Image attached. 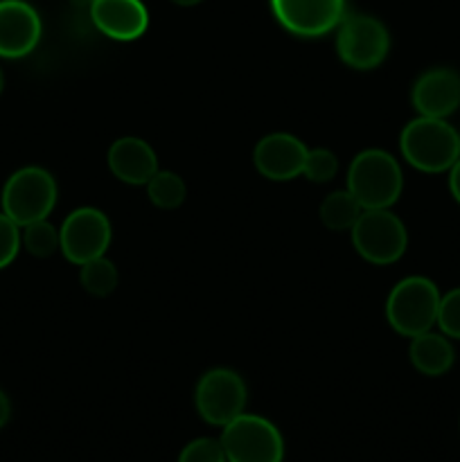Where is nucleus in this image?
<instances>
[{
	"mask_svg": "<svg viewBox=\"0 0 460 462\" xmlns=\"http://www.w3.org/2000/svg\"><path fill=\"white\" fill-rule=\"evenodd\" d=\"M248 391L244 379L235 370H207L194 388V406L203 422L221 427L233 422L246 411Z\"/></svg>",
	"mask_w": 460,
	"mask_h": 462,
	"instance_id": "nucleus-8",
	"label": "nucleus"
},
{
	"mask_svg": "<svg viewBox=\"0 0 460 462\" xmlns=\"http://www.w3.org/2000/svg\"><path fill=\"white\" fill-rule=\"evenodd\" d=\"M59 235L66 260L81 266L106 253L111 244V221L97 208H77L66 217Z\"/></svg>",
	"mask_w": 460,
	"mask_h": 462,
	"instance_id": "nucleus-9",
	"label": "nucleus"
},
{
	"mask_svg": "<svg viewBox=\"0 0 460 462\" xmlns=\"http://www.w3.org/2000/svg\"><path fill=\"white\" fill-rule=\"evenodd\" d=\"M23 246L34 257H50L61 248V235L48 219L23 226Z\"/></svg>",
	"mask_w": 460,
	"mask_h": 462,
	"instance_id": "nucleus-20",
	"label": "nucleus"
},
{
	"mask_svg": "<svg viewBox=\"0 0 460 462\" xmlns=\"http://www.w3.org/2000/svg\"><path fill=\"white\" fill-rule=\"evenodd\" d=\"M347 189L363 210L391 208L404 189L400 162L383 149H365L356 153L347 170Z\"/></svg>",
	"mask_w": 460,
	"mask_h": 462,
	"instance_id": "nucleus-2",
	"label": "nucleus"
},
{
	"mask_svg": "<svg viewBox=\"0 0 460 462\" xmlns=\"http://www.w3.org/2000/svg\"><path fill=\"white\" fill-rule=\"evenodd\" d=\"M280 25L302 39L325 36L347 16L345 0H271Z\"/></svg>",
	"mask_w": 460,
	"mask_h": 462,
	"instance_id": "nucleus-10",
	"label": "nucleus"
},
{
	"mask_svg": "<svg viewBox=\"0 0 460 462\" xmlns=\"http://www.w3.org/2000/svg\"><path fill=\"white\" fill-rule=\"evenodd\" d=\"M409 356L413 368L427 377H442L455 364V350L451 338L442 332H433V329L410 338Z\"/></svg>",
	"mask_w": 460,
	"mask_h": 462,
	"instance_id": "nucleus-16",
	"label": "nucleus"
},
{
	"mask_svg": "<svg viewBox=\"0 0 460 462\" xmlns=\"http://www.w3.org/2000/svg\"><path fill=\"white\" fill-rule=\"evenodd\" d=\"M9 415H12V404H9V397L0 391V429L9 422Z\"/></svg>",
	"mask_w": 460,
	"mask_h": 462,
	"instance_id": "nucleus-26",
	"label": "nucleus"
},
{
	"mask_svg": "<svg viewBox=\"0 0 460 462\" xmlns=\"http://www.w3.org/2000/svg\"><path fill=\"white\" fill-rule=\"evenodd\" d=\"M352 244L365 262L377 266L395 264L409 246L406 226L391 208L363 210L350 230Z\"/></svg>",
	"mask_w": 460,
	"mask_h": 462,
	"instance_id": "nucleus-4",
	"label": "nucleus"
},
{
	"mask_svg": "<svg viewBox=\"0 0 460 462\" xmlns=\"http://www.w3.org/2000/svg\"><path fill=\"white\" fill-rule=\"evenodd\" d=\"M309 147L291 134H271L257 143L253 161L269 180H293L305 171Z\"/></svg>",
	"mask_w": 460,
	"mask_h": 462,
	"instance_id": "nucleus-13",
	"label": "nucleus"
},
{
	"mask_svg": "<svg viewBox=\"0 0 460 462\" xmlns=\"http://www.w3.org/2000/svg\"><path fill=\"white\" fill-rule=\"evenodd\" d=\"M440 298L437 284L424 275H410V278L400 280L388 293V323L397 334L406 338L428 332L437 323Z\"/></svg>",
	"mask_w": 460,
	"mask_h": 462,
	"instance_id": "nucleus-3",
	"label": "nucleus"
},
{
	"mask_svg": "<svg viewBox=\"0 0 460 462\" xmlns=\"http://www.w3.org/2000/svg\"><path fill=\"white\" fill-rule=\"evenodd\" d=\"M170 3H174V5H180V7H194V5L203 3V0H170Z\"/></svg>",
	"mask_w": 460,
	"mask_h": 462,
	"instance_id": "nucleus-27",
	"label": "nucleus"
},
{
	"mask_svg": "<svg viewBox=\"0 0 460 462\" xmlns=\"http://www.w3.org/2000/svg\"><path fill=\"white\" fill-rule=\"evenodd\" d=\"M437 328L445 337L460 341V287L451 289L449 293L440 298V310H437Z\"/></svg>",
	"mask_w": 460,
	"mask_h": 462,
	"instance_id": "nucleus-22",
	"label": "nucleus"
},
{
	"mask_svg": "<svg viewBox=\"0 0 460 462\" xmlns=\"http://www.w3.org/2000/svg\"><path fill=\"white\" fill-rule=\"evenodd\" d=\"M401 156L424 174H442L460 158L458 129L440 117H415L400 135Z\"/></svg>",
	"mask_w": 460,
	"mask_h": 462,
	"instance_id": "nucleus-1",
	"label": "nucleus"
},
{
	"mask_svg": "<svg viewBox=\"0 0 460 462\" xmlns=\"http://www.w3.org/2000/svg\"><path fill=\"white\" fill-rule=\"evenodd\" d=\"M79 282L81 287L86 289L93 296L104 298L108 293L115 291L117 287V269L111 260L106 257H95V260L86 262L81 264V273H79Z\"/></svg>",
	"mask_w": 460,
	"mask_h": 462,
	"instance_id": "nucleus-19",
	"label": "nucleus"
},
{
	"mask_svg": "<svg viewBox=\"0 0 460 462\" xmlns=\"http://www.w3.org/2000/svg\"><path fill=\"white\" fill-rule=\"evenodd\" d=\"M3 88H5V75L3 70H0V93H3Z\"/></svg>",
	"mask_w": 460,
	"mask_h": 462,
	"instance_id": "nucleus-28",
	"label": "nucleus"
},
{
	"mask_svg": "<svg viewBox=\"0 0 460 462\" xmlns=\"http://www.w3.org/2000/svg\"><path fill=\"white\" fill-rule=\"evenodd\" d=\"M108 167L122 183L147 185L158 171V156L147 140L126 135L108 149Z\"/></svg>",
	"mask_w": 460,
	"mask_h": 462,
	"instance_id": "nucleus-15",
	"label": "nucleus"
},
{
	"mask_svg": "<svg viewBox=\"0 0 460 462\" xmlns=\"http://www.w3.org/2000/svg\"><path fill=\"white\" fill-rule=\"evenodd\" d=\"M90 18L104 36L135 41L147 32L149 12L143 0H93Z\"/></svg>",
	"mask_w": 460,
	"mask_h": 462,
	"instance_id": "nucleus-14",
	"label": "nucleus"
},
{
	"mask_svg": "<svg viewBox=\"0 0 460 462\" xmlns=\"http://www.w3.org/2000/svg\"><path fill=\"white\" fill-rule=\"evenodd\" d=\"M458 149H460V129H458Z\"/></svg>",
	"mask_w": 460,
	"mask_h": 462,
	"instance_id": "nucleus-29",
	"label": "nucleus"
},
{
	"mask_svg": "<svg viewBox=\"0 0 460 462\" xmlns=\"http://www.w3.org/2000/svg\"><path fill=\"white\" fill-rule=\"evenodd\" d=\"M179 462H228L225 460L224 447L221 440H212V438H197V440L188 442L180 451Z\"/></svg>",
	"mask_w": 460,
	"mask_h": 462,
	"instance_id": "nucleus-23",
	"label": "nucleus"
},
{
	"mask_svg": "<svg viewBox=\"0 0 460 462\" xmlns=\"http://www.w3.org/2000/svg\"><path fill=\"white\" fill-rule=\"evenodd\" d=\"M147 194L152 199V203L161 210H176L180 203L185 201V194H188V188H185V180L180 179L174 171H161L149 179L147 183Z\"/></svg>",
	"mask_w": 460,
	"mask_h": 462,
	"instance_id": "nucleus-18",
	"label": "nucleus"
},
{
	"mask_svg": "<svg viewBox=\"0 0 460 462\" xmlns=\"http://www.w3.org/2000/svg\"><path fill=\"white\" fill-rule=\"evenodd\" d=\"M41 16L25 0H0V57H27L39 45Z\"/></svg>",
	"mask_w": 460,
	"mask_h": 462,
	"instance_id": "nucleus-12",
	"label": "nucleus"
},
{
	"mask_svg": "<svg viewBox=\"0 0 460 462\" xmlns=\"http://www.w3.org/2000/svg\"><path fill=\"white\" fill-rule=\"evenodd\" d=\"M336 30V52L345 66L354 70H373L388 57L391 34L374 16L347 14Z\"/></svg>",
	"mask_w": 460,
	"mask_h": 462,
	"instance_id": "nucleus-7",
	"label": "nucleus"
},
{
	"mask_svg": "<svg viewBox=\"0 0 460 462\" xmlns=\"http://www.w3.org/2000/svg\"><path fill=\"white\" fill-rule=\"evenodd\" d=\"M57 203V183L43 167H23L14 171L3 188V212L18 226L48 219Z\"/></svg>",
	"mask_w": 460,
	"mask_h": 462,
	"instance_id": "nucleus-5",
	"label": "nucleus"
},
{
	"mask_svg": "<svg viewBox=\"0 0 460 462\" xmlns=\"http://www.w3.org/2000/svg\"><path fill=\"white\" fill-rule=\"evenodd\" d=\"M21 226L0 212V269L12 264L21 248Z\"/></svg>",
	"mask_w": 460,
	"mask_h": 462,
	"instance_id": "nucleus-24",
	"label": "nucleus"
},
{
	"mask_svg": "<svg viewBox=\"0 0 460 462\" xmlns=\"http://www.w3.org/2000/svg\"><path fill=\"white\" fill-rule=\"evenodd\" d=\"M418 116L446 120L460 108V72L454 68H431L422 72L410 90Z\"/></svg>",
	"mask_w": 460,
	"mask_h": 462,
	"instance_id": "nucleus-11",
	"label": "nucleus"
},
{
	"mask_svg": "<svg viewBox=\"0 0 460 462\" xmlns=\"http://www.w3.org/2000/svg\"><path fill=\"white\" fill-rule=\"evenodd\" d=\"M449 192L455 199V203L460 206V158L454 162V167L449 170Z\"/></svg>",
	"mask_w": 460,
	"mask_h": 462,
	"instance_id": "nucleus-25",
	"label": "nucleus"
},
{
	"mask_svg": "<svg viewBox=\"0 0 460 462\" xmlns=\"http://www.w3.org/2000/svg\"><path fill=\"white\" fill-rule=\"evenodd\" d=\"M336 174H338L336 153L329 152V149H323V147L309 149L302 176H307L311 183H329V180H332Z\"/></svg>",
	"mask_w": 460,
	"mask_h": 462,
	"instance_id": "nucleus-21",
	"label": "nucleus"
},
{
	"mask_svg": "<svg viewBox=\"0 0 460 462\" xmlns=\"http://www.w3.org/2000/svg\"><path fill=\"white\" fill-rule=\"evenodd\" d=\"M228 462H282L284 438L271 420L262 415L242 413L233 422L225 424L221 433Z\"/></svg>",
	"mask_w": 460,
	"mask_h": 462,
	"instance_id": "nucleus-6",
	"label": "nucleus"
},
{
	"mask_svg": "<svg viewBox=\"0 0 460 462\" xmlns=\"http://www.w3.org/2000/svg\"><path fill=\"white\" fill-rule=\"evenodd\" d=\"M361 212H363V208H361V203L352 197L350 189L329 192L318 208L320 224L327 230H334V233L352 230V226L356 224Z\"/></svg>",
	"mask_w": 460,
	"mask_h": 462,
	"instance_id": "nucleus-17",
	"label": "nucleus"
},
{
	"mask_svg": "<svg viewBox=\"0 0 460 462\" xmlns=\"http://www.w3.org/2000/svg\"><path fill=\"white\" fill-rule=\"evenodd\" d=\"M88 3H93V0H88Z\"/></svg>",
	"mask_w": 460,
	"mask_h": 462,
	"instance_id": "nucleus-30",
	"label": "nucleus"
}]
</instances>
